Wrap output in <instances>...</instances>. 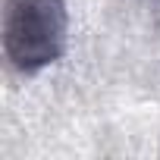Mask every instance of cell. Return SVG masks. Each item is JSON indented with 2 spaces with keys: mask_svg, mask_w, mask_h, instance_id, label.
<instances>
[{
  "mask_svg": "<svg viewBox=\"0 0 160 160\" xmlns=\"http://www.w3.org/2000/svg\"><path fill=\"white\" fill-rule=\"evenodd\" d=\"M69 13L63 0H7L3 50L19 72H38L66 53Z\"/></svg>",
  "mask_w": 160,
  "mask_h": 160,
  "instance_id": "cell-1",
  "label": "cell"
}]
</instances>
